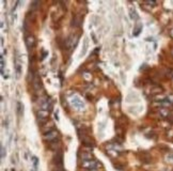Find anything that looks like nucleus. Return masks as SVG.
Wrapping results in <instances>:
<instances>
[{"label":"nucleus","mask_w":173,"mask_h":171,"mask_svg":"<svg viewBox=\"0 0 173 171\" xmlns=\"http://www.w3.org/2000/svg\"><path fill=\"white\" fill-rule=\"evenodd\" d=\"M57 137H58V132L57 131H49L48 133H46L44 135V138H45V140H48L49 142H51V141H56L57 140Z\"/></svg>","instance_id":"obj_2"},{"label":"nucleus","mask_w":173,"mask_h":171,"mask_svg":"<svg viewBox=\"0 0 173 171\" xmlns=\"http://www.w3.org/2000/svg\"><path fill=\"white\" fill-rule=\"evenodd\" d=\"M33 43H34V39L32 35H29L26 38V44H27V47L30 49V47L33 46Z\"/></svg>","instance_id":"obj_3"},{"label":"nucleus","mask_w":173,"mask_h":171,"mask_svg":"<svg viewBox=\"0 0 173 171\" xmlns=\"http://www.w3.org/2000/svg\"><path fill=\"white\" fill-rule=\"evenodd\" d=\"M81 167L86 170H94L95 168H96V163H95L93 159H90V161H83Z\"/></svg>","instance_id":"obj_1"},{"label":"nucleus","mask_w":173,"mask_h":171,"mask_svg":"<svg viewBox=\"0 0 173 171\" xmlns=\"http://www.w3.org/2000/svg\"><path fill=\"white\" fill-rule=\"evenodd\" d=\"M4 155H6V150H4V147L1 146V158H3Z\"/></svg>","instance_id":"obj_4"},{"label":"nucleus","mask_w":173,"mask_h":171,"mask_svg":"<svg viewBox=\"0 0 173 171\" xmlns=\"http://www.w3.org/2000/svg\"><path fill=\"white\" fill-rule=\"evenodd\" d=\"M3 69H4V60L3 57L1 56V72H3Z\"/></svg>","instance_id":"obj_5"}]
</instances>
